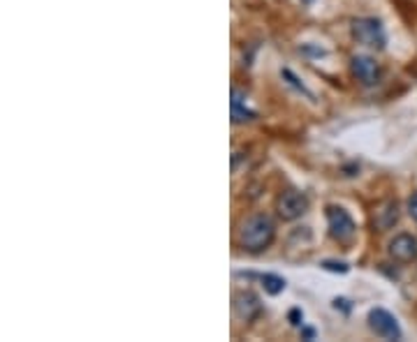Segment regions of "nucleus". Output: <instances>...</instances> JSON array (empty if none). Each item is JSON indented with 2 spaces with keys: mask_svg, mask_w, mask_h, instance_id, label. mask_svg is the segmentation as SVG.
<instances>
[{
  "mask_svg": "<svg viewBox=\"0 0 417 342\" xmlns=\"http://www.w3.org/2000/svg\"><path fill=\"white\" fill-rule=\"evenodd\" d=\"M290 319H292V324H295V326H299V324H301V319H304V315H301L299 310H292V312H290Z\"/></svg>",
  "mask_w": 417,
  "mask_h": 342,
  "instance_id": "obj_15",
  "label": "nucleus"
},
{
  "mask_svg": "<svg viewBox=\"0 0 417 342\" xmlns=\"http://www.w3.org/2000/svg\"><path fill=\"white\" fill-rule=\"evenodd\" d=\"M260 282H262L264 291H267V294H271V296L281 294V291L286 289V280H283L281 275H274V273H264V275H260Z\"/></svg>",
  "mask_w": 417,
  "mask_h": 342,
  "instance_id": "obj_11",
  "label": "nucleus"
},
{
  "mask_svg": "<svg viewBox=\"0 0 417 342\" xmlns=\"http://www.w3.org/2000/svg\"><path fill=\"white\" fill-rule=\"evenodd\" d=\"M399 204H396L394 199H389V201H385V204L378 208L376 211V215H374V225L378 227L381 231H387V229H392L396 223H399Z\"/></svg>",
  "mask_w": 417,
  "mask_h": 342,
  "instance_id": "obj_9",
  "label": "nucleus"
},
{
  "mask_svg": "<svg viewBox=\"0 0 417 342\" xmlns=\"http://www.w3.org/2000/svg\"><path fill=\"white\" fill-rule=\"evenodd\" d=\"M322 269L327 271H336V273H348V264H334V262H325Z\"/></svg>",
  "mask_w": 417,
  "mask_h": 342,
  "instance_id": "obj_14",
  "label": "nucleus"
},
{
  "mask_svg": "<svg viewBox=\"0 0 417 342\" xmlns=\"http://www.w3.org/2000/svg\"><path fill=\"white\" fill-rule=\"evenodd\" d=\"M387 255L396 264H413L417 262V238L413 233H396L387 245Z\"/></svg>",
  "mask_w": 417,
  "mask_h": 342,
  "instance_id": "obj_6",
  "label": "nucleus"
},
{
  "mask_svg": "<svg viewBox=\"0 0 417 342\" xmlns=\"http://www.w3.org/2000/svg\"><path fill=\"white\" fill-rule=\"evenodd\" d=\"M304 3H313V0H304Z\"/></svg>",
  "mask_w": 417,
  "mask_h": 342,
  "instance_id": "obj_16",
  "label": "nucleus"
},
{
  "mask_svg": "<svg viewBox=\"0 0 417 342\" xmlns=\"http://www.w3.org/2000/svg\"><path fill=\"white\" fill-rule=\"evenodd\" d=\"M274 236H276L274 220L264 213H255L242 223V229H239V245H242L246 252L257 255V252H264L271 243H274Z\"/></svg>",
  "mask_w": 417,
  "mask_h": 342,
  "instance_id": "obj_1",
  "label": "nucleus"
},
{
  "mask_svg": "<svg viewBox=\"0 0 417 342\" xmlns=\"http://www.w3.org/2000/svg\"><path fill=\"white\" fill-rule=\"evenodd\" d=\"M230 106H232V120H235V123H246V120H255L257 118V113L246 106L244 95H242V91H237V88L232 91Z\"/></svg>",
  "mask_w": 417,
  "mask_h": 342,
  "instance_id": "obj_10",
  "label": "nucleus"
},
{
  "mask_svg": "<svg viewBox=\"0 0 417 342\" xmlns=\"http://www.w3.org/2000/svg\"><path fill=\"white\" fill-rule=\"evenodd\" d=\"M352 37H355L357 44H362V47L378 49V52L385 49V42H387L383 23L374 16L355 19V21H352Z\"/></svg>",
  "mask_w": 417,
  "mask_h": 342,
  "instance_id": "obj_3",
  "label": "nucleus"
},
{
  "mask_svg": "<svg viewBox=\"0 0 417 342\" xmlns=\"http://www.w3.org/2000/svg\"><path fill=\"white\" fill-rule=\"evenodd\" d=\"M281 74H283V79H288V84H290V86H295V88H297V91H299V93H304V95H306V98H308V100H315V95H313L311 91H308V88H306L304 84H301V81H299V79H297V77H295V74H292V72H290V69H283V72H281Z\"/></svg>",
  "mask_w": 417,
  "mask_h": 342,
  "instance_id": "obj_12",
  "label": "nucleus"
},
{
  "mask_svg": "<svg viewBox=\"0 0 417 342\" xmlns=\"http://www.w3.org/2000/svg\"><path fill=\"white\" fill-rule=\"evenodd\" d=\"M408 213H410V218L417 223V192H413L408 197Z\"/></svg>",
  "mask_w": 417,
  "mask_h": 342,
  "instance_id": "obj_13",
  "label": "nucleus"
},
{
  "mask_svg": "<svg viewBox=\"0 0 417 342\" xmlns=\"http://www.w3.org/2000/svg\"><path fill=\"white\" fill-rule=\"evenodd\" d=\"M369 326L376 335H381L385 340H401L403 331L396 321V317L385 308H374L369 312Z\"/></svg>",
  "mask_w": 417,
  "mask_h": 342,
  "instance_id": "obj_5",
  "label": "nucleus"
},
{
  "mask_svg": "<svg viewBox=\"0 0 417 342\" xmlns=\"http://www.w3.org/2000/svg\"><path fill=\"white\" fill-rule=\"evenodd\" d=\"M235 312L244 321L255 319L262 312V303L257 299V294H253V291H239V294H235Z\"/></svg>",
  "mask_w": 417,
  "mask_h": 342,
  "instance_id": "obj_8",
  "label": "nucleus"
},
{
  "mask_svg": "<svg viewBox=\"0 0 417 342\" xmlns=\"http://www.w3.org/2000/svg\"><path fill=\"white\" fill-rule=\"evenodd\" d=\"M352 77H355L362 86H376L381 81V65L371 56H352L350 60Z\"/></svg>",
  "mask_w": 417,
  "mask_h": 342,
  "instance_id": "obj_7",
  "label": "nucleus"
},
{
  "mask_svg": "<svg viewBox=\"0 0 417 342\" xmlns=\"http://www.w3.org/2000/svg\"><path fill=\"white\" fill-rule=\"evenodd\" d=\"M327 227H330V236L336 243L348 245L357 233V225L352 215L345 211L343 206H327Z\"/></svg>",
  "mask_w": 417,
  "mask_h": 342,
  "instance_id": "obj_2",
  "label": "nucleus"
},
{
  "mask_svg": "<svg viewBox=\"0 0 417 342\" xmlns=\"http://www.w3.org/2000/svg\"><path fill=\"white\" fill-rule=\"evenodd\" d=\"M308 206H311V201H308L306 194L299 192V190H286L276 201L278 218L286 220V223H295V220L304 218Z\"/></svg>",
  "mask_w": 417,
  "mask_h": 342,
  "instance_id": "obj_4",
  "label": "nucleus"
}]
</instances>
